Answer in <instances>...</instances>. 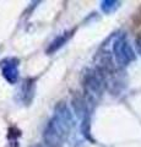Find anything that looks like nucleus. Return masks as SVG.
<instances>
[{
  "label": "nucleus",
  "instance_id": "obj_1",
  "mask_svg": "<svg viewBox=\"0 0 141 147\" xmlns=\"http://www.w3.org/2000/svg\"><path fill=\"white\" fill-rule=\"evenodd\" d=\"M74 119L69 107L64 102H59L54 109V115L44 129L43 139L48 147H61L64 140L70 134Z\"/></svg>",
  "mask_w": 141,
  "mask_h": 147
},
{
  "label": "nucleus",
  "instance_id": "obj_2",
  "mask_svg": "<svg viewBox=\"0 0 141 147\" xmlns=\"http://www.w3.org/2000/svg\"><path fill=\"white\" fill-rule=\"evenodd\" d=\"M113 54L118 66L125 67L135 59V53L125 36H119L113 44Z\"/></svg>",
  "mask_w": 141,
  "mask_h": 147
},
{
  "label": "nucleus",
  "instance_id": "obj_3",
  "mask_svg": "<svg viewBox=\"0 0 141 147\" xmlns=\"http://www.w3.org/2000/svg\"><path fill=\"white\" fill-rule=\"evenodd\" d=\"M85 90L88 92V94L94 96L101 93L102 87H103V75L101 71H88L85 75L84 80Z\"/></svg>",
  "mask_w": 141,
  "mask_h": 147
},
{
  "label": "nucleus",
  "instance_id": "obj_4",
  "mask_svg": "<svg viewBox=\"0 0 141 147\" xmlns=\"http://www.w3.org/2000/svg\"><path fill=\"white\" fill-rule=\"evenodd\" d=\"M1 74L9 84L15 85L19 79V60L16 58H7L0 63Z\"/></svg>",
  "mask_w": 141,
  "mask_h": 147
},
{
  "label": "nucleus",
  "instance_id": "obj_5",
  "mask_svg": "<svg viewBox=\"0 0 141 147\" xmlns=\"http://www.w3.org/2000/svg\"><path fill=\"white\" fill-rule=\"evenodd\" d=\"M70 37V33H65V34H63L60 37H58V38L55 40H53V42L51 43V45H49V48L47 49V53L48 54H52L54 52H57V50L59 48H61L63 45L65 44V42L67 40V38Z\"/></svg>",
  "mask_w": 141,
  "mask_h": 147
},
{
  "label": "nucleus",
  "instance_id": "obj_6",
  "mask_svg": "<svg viewBox=\"0 0 141 147\" xmlns=\"http://www.w3.org/2000/svg\"><path fill=\"white\" fill-rule=\"evenodd\" d=\"M119 5H120V3L115 1V0H104V1L101 3V9L103 12L111 13L113 11H115L119 7Z\"/></svg>",
  "mask_w": 141,
  "mask_h": 147
},
{
  "label": "nucleus",
  "instance_id": "obj_7",
  "mask_svg": "<svg viewBox=\"0 0 141 147\" xmlns=\"http://www.w3.org/2000/svg\"><path fill=\"white\" fill-rule=\"evenodd\" d=\"M22 97H24L25 102H30V98L28 96H32L33 94V81L31 80H26L22 85Z\"/></svg>",
  "mask_w": 141,
  "mask_h": 147
},
{
  "label": "nucleus",
  "instance_id": "obj_8",
  "mask_svg": "<svg viewBox=\"0 0 141 147\" xmlns=\"http://www.w3.org/2000/svg\"><path fill=\"white\" fill-rule=\"evenodd\" d=\"M38 147H42V146H38Z\"/></svg>",
  "mask_w": 141,
  "mask_h": 147
}]
</instances>
